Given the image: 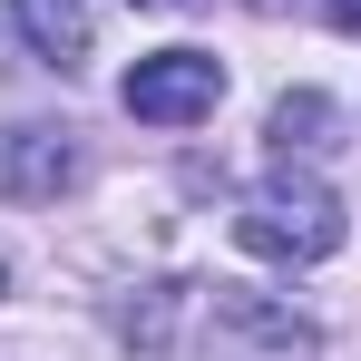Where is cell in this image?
<instances>
[{"mask_svg": "<svg viewBox=\"0 0 361 361\" xmlns=\"http://www.w3.org/2000/svg\"><path fill=\"white\" fill-rule=\"evenodd\" d=\"M137 10H185V0H137Z\"/></svg>", "mask_w": 361, "mask_h": 361, "instance_id": "8", "label": "cell"}, {"mask_svg": "<svg viewBox=\"0 0 361 361\" xmlns=\"http://www.w3.org/2000/svg\"><path fill=\"white\" fill-rule=\"evenodd\" d=\"M322 10H332V20H342V30H361V0H322Z\"/></svg>", "mask_w": 361, "mask_h": 361, "instance_id": "7", "label": "cell"}, {"mask_svg": "<svg viewBox=\"0 0 361 361\" xmlns=\"http://www.w3.org/2000/svg\"><path fill=\"white\" fill-rule=\"evenodd\" d=\"M322 127H332V98H312V88H302V98L274 108V147H283V157H312V147H332Z\"/></svg>", "mask_w": 361, "mask_h": 361, "instance_id": "6", "label": "cell"}, {"mask_svg": "<svg viewBox=\"0 0 361 361\" xmlns=\"http://www.w3.org/2000/svg\"><path fill=\"white\" fill-rule=\"evenodd\" d=\"M20 30H30V49H39L49 68L88 59V10H78V0H20Z\"/></svg>", "mask_w": 361, "mask_h": 361, "instance_id": "5", "label": "cell"}, {"mask_svg": "<svg viewBox=\"0 0 361 361\" xmlns=\"http://www.w3.org/2000/svg\"><path fill=\"white\" fill-rule=\"evenodd\" d=\"M147 361H312V322L244 283H166L127 312Z\"/></svg>", "mask_w": 361, "mask_h": 361, "instance_id": "1", "label": "cell"}, {"mask_svg": "<svg viewBox=\"0 0 361 361\" xmlns=\"http://www.w3.org/2000/svg\"><path fill=\"white\" fill-rule=\"evenodd\" d=\"M68 176H78L68 137H49V127H10V137H0V185H10V195H59Z\"/></svg>", "mask_w": 361, "mask_h": 361, "instance_id": "4", "label": "cell"}, {"mask_svg": "<svg viewBox=\"0 0 361 361\" xmlns=\"http://www.w3.org/2000/svg\"><path fill=\"white\" fill-rule=\"evenodd\" d=\"M127 118L147 127H185V118H215V98H225V59H205V49H157V59L127 68Z\"/></svg>", "mask_w": 361, "mask_h": 361, "instance_id": "3", "label": "cell"}, {"mask_svg": "<svg viewBox=\"0 0 361 361\" xmlns=\"http://www.w3.org/2000/svg\"><path fill=\"white\" fill-rule=\"evenodd\" d=\"M0 283H10V264H0Z\"/></svg>", "mask_w": 361, "mask_h": 361, "instance_id": "9", "label": "cell"}, {"mask_svg": "<svg viewBox=\"0 0 361 361\" xmlns=\"http://www.w3.org/2000/svg\"><path fill=\"white\" fill-rule=\"evenodd\" d=\"M235 244L264 264H322V254H342V195L312 176H264L235 205Z\"/></svg>", "mask_w": 361, "mask_h": 361, "instance_id": "2", "label": "cell"}]
</instances>
